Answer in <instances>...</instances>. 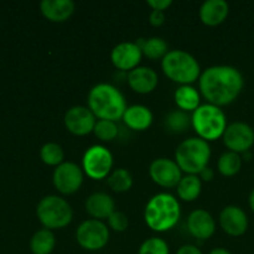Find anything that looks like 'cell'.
<instances>
[{
	"mask_svg": "<svg viewBox=\"0 0 254 254\" xmlns=\"http://www.w3.org/2000/svg\"><path fill=\"white\" fill-rule=\"evenodd\" d=\"M64 126L69 133L83 136L93 131L96 126V116L83 106H73L64 113Z\"/></svg>",
	"mask_w": 254,
	"mask_h": 254,
	"instance_id": "4fadbf2b",
	"label": "cell"
},
{
	"mask_svg": "<svg viewBox=\"0 0 254 254\" xmlns=\"http://www.w3.org/2000/svg\"><path fill=\"white\" fill-rule=\"evenodd\" d=\"M250 207L252 208V211L254 212V189L250 195Z\"/></svg>",
	"mask_w": 254,
	"mask_h": 254,
	"instance_id": "74e56055",
	"label": "cell"
},
{
	"mask_svg": "<svg viewBox=\"0 0 254 254\" xmlns=\"http://www.w3.org/2000/svg\"><path fill=\"white\" fill-rule=\"evenodd\" d=\"M40 158L47 165L59 166L64 163V149L57 143H46L40 150Z\"/></svg>",
	"mask_w": 254,
	"mask_h": 254,
	"instance_id": "f1b7e54d",
	"label": "cell"
},
{
	"mask_svg": "<svg viewBox=\"0 0 254 254\" xmlns=\"http://www.w3.org/2000/svg\"><path fill=\"white\" fill-rule=\"evenodd\" d=\"M118 130L119 129L116 122L101 121L99 119L94 126L93 133L102 141H112L118 135Z\"/></svg>",
	"mask_w": 254,
	"mask_h": 254,
	"instance_id": "f546056e",
	"label": "cell"
},
{
	"mask_svg": "<svg viewBox=\"0 0 254 254\" xmlns=\"http://www.w3.org/2000/svg\"><path fill=\"white\" fill-rule=\"evenodd\" d=\"M181 207L178 198L168 192L156 193L149 200L144 211V218L149 228L155 232H166L178 225Z\"/></svg>",
	"mask_w": 254,
	"mask_h": 254,
	"instance_id": "3957f363",
	"label": "cell"
},
{
	"mask_svg": "<svg viewBox=\"0 0 254 254\" xmlns=\"http://www.w3.org/2000/svg\"><path fill=\"white\" fill-rule=\"evenodd\" d=\"M198 86L208 103L222 107L237 99L245 87V78L236 67L220 64L206 68L198 78Z\"/></svg>",
	"mask_w": 254,
	"mask_h": 254,
	"instance_id": "6da1fadb",
	"label": "cell"
},
{
	"mask_svg": "<svg viewBox=\"0 0 254 254\" xmlns=\"http://www.w3.org/2000/svg\"><path fill=\"white\" fill-rule=\"evenodd\" d=\"M83 171L92 180H102L109 176L113 166V155L103 145H92L82 159Z\"/></svg>",
	"mask_w": 254,
	"mask_h": 254,
	"instance_id": "ba28073f",
	"label": "cell"
},
{
	"mask_svg": "<svg viewBox=\"0 0 254 254\" xmlns=\"http://www.w3.org/2000/svg\"><path fill=\"white\" fill-rule=\"evenodd\" d=\"M86 211L93 220H108L109 216L116 211V202L108 193L94 192L87 198Z\"/></svg>",
	"mask_w": 254,
	"mask_h": 254,
	"instance_id": "ac0fdd59",
	"label": "cell"
},
{
	"mask_svg": "<svg viewBox=\"0 0 254 254\" xmlns=\"http://www.w3.org/2000/svg\"><path fill=\"white\" fill-rule=\"evenodd\" d=\"M143 51L136 42H121L111 52L112 64L119 71H131L140 64Z\"/></svg>",
	"mask_w": 254,
	"mask_h": 254,
	"instance_id": "5bb4252c",
	"label": "cell"
},
{
	"mask_svg": "<svg viewBox=\"0 0 254 254\" xmlns=\"http://www.w3.org/2000/svg\"><path fill=\"white\" fill-rule=\"evenodd\" d=\"M56 246V238L47 228L37 231L30 241V250L34 254H51Z\"/></svg>",
	"mask_w": 254,
	"mask_h": 254,
	"instance_id": "cb8c5ba5",
	"label": "cell"
},
{
	"mask_svg": "<svg viewBox=\"0 0 254 254\" xmlns=\"http://www.w3.org/2000/svg\"><path fill=\"white\" fill-rule=\"evenodd\" d=\"M176 104L184 112H195L200 107V93L190 84L180 86L174 94Z\"/></svg>",
	"mask_w": 254,
	"mask_h": 254,
	"instance_id": "7402d4cb",
	"label": "cell"
},
{
	"mask_svg": "<svg viewBox=\"0 0 254 254\" xmlns=\"http://www.w3.org/2000/svg\"><path fill=\"white\" fill-rule=\"evenodd\" d=\"M109 230L102 221L87 220L78 226L76 240L82 248L87 251H98L109 242Z\"/></svg>",
	"mask_w": 254,
	"mask_h": 254,
	"instance_id": "9c48e42d",
	"label": "cell"
},
{
	"mask_svg": "<svg viewBox=\"0 0 254 254\" xmlns=\"http://www.w3.org/2000/svg\"><path fill=\"white\" fill-rule=\"evenodd\" d=\"M128 83L134 92L146 94L153 92L159 83V76L153 68L145 66H138L128 72Z\"/></svg>",
	"mask_w": 254,
	"mask_h": 254,
	"instance_id": "e0dca14e",
	"label": "cell"
},
{
	"mask_svg": "<svg viewBox=\"0 0 254 254\" xmlns=\"http://www.w3.org/2000/svg\"><path fill=\"white\" fill-rule=\"evenodd\" d=\"M52 181L56 190L62 195H72L77 192L83 184V170L77 164L64 161L56 166Z\"/></svg>",
	"mask_w": 254,
	"mask_h": 254,
	"instance_id": "30bf717a",
	"label": "cell"
},
{
	"mask_svg": "<svg viewBox=\"0 0 254 254\" xmlns=\"http://www.w3.org/2000/svg\"><path fill=\"white\" fill-rule=\"evenodd\" d=\"M220 225L227 235L240 237L248 228V217L238 206H226L220 213Z\"/></svg>",
	"mask_w": 254,
	"mask_h": 254,
	"instance_id": "9a60e30c",
	"label": "cell"
},
{
	"mask_svg": "<svg viewBox=\"0 0 254 254\" xmlns=\"http://www.w3.org/2000/svg\"><path fill=\"white\" fill-rule=\"evenodd\" d=\"M149 21L153 26H161L165 22V14L164 11H159V10H153L149 15Z\"/></svg>",
	"mask_w": 254,
	"mask_h": 254,
	"instance_id": "d6a6232c",
	"label": "cell"
},
{
	"mask_svg": "<svg viewBox=\"0 0 254 254\" xmlns=\"http://www.w3.org/2000/svg\"><path fill=\"white\" fill-rule=\"evenodd\" d=\"M153 118V113L148 107L143 104H133L126 109L122 119L131 130L143 131L151 126Z\"/></svg>",
	"mask_w": 254,
	"mask_h": 254,
	"instance_id": "ffe728a7",
	"label": "cell"
},
{
	"mask_svg": "<svg viewBox=\"0 0 254 254\" xmlns=\"http://www.w3.org/2000/svg\"><path fill=\"white\" fill-rule=\"evenodd\" d=\"M176 254H202L201 250L193 245H185L178 250Z\"/></svg>",
	"mask_w": 254,
	"mask_h": 254,
	"instance_id": "e575fe53",
	"label": "cell"
},
{
	"mask_svg": "<svg viewBox=\"0 0 254 254\" xmlns=\"http://www.w3.org/2000/svg\"><path fill=\"white\" fill-rule=\"evenodd\" d=\"M223 143L230 151L245 154L250 151L254 144V129L247 123L235 122L226 128L223 134Z\"/></svg>",
	"mask_w": 254,
	"mask_h": 254,
	"instance_id": "8fae6325",
	"label": "cell"
},
{
	"mask_svg": "<svg viewBox=\"0 0 254 254\" xmlns=\"http://www.w3.org/2000/svg\"><path fill=\"white\" fill-rule=\"evenodd\" d=\"M40 9L50 21L64 22L74 12V2L72 0H42Z\"/></svg>",
	"mask_w": 254,
	"mask_h": 254,
	"instance_id": "d6986e66",
	"label": "cell"
},
{
	"mask_svg": "<svg viewBox=\"0 0 254 254\" xmlns=\"http://www.w3.org/2000/svg\"><path fill=\"white\" fill-rule=\"evenodd\" d=\"M169 246L163 238L151 237L144 241L139 248L138 254H169Z\"/></svg>",
	"mask_w": 254,
	"mask_h": 254,
	"instance_id": "4dcf8cb0",
	"label": "cell"
},
{
	"mask_svg": "<svg viewBox=\"0 0 254 254\" xmlns=\"http://www.w3.org/2000/svg\"><path fill=\"white\" fill-rule=\"evenodd\" d=\"M210 254H232L230 251H227L226 248H215L210 252Z\"/></svg>",
	"mask_w": 254,
	"mask_h": 254,
	"instance_id": "8d00e7d4",
	"label": "cell"
},
{
	"mask_svg": "<svg viewBox=\"0 0 254 254\" xmlns=\"http://www.w3.org/2000/svg\"><path fill=\"white\" fill-rule=\"evenodd\" d=\"M161 68L171 81L184 84H191L201 76V68L197 60L184 50H171L161 60Z\"/></svg>",
	"mask_w": 254,
	"mask_h": 254,
	"instance_id": "277c9868",
	"label": "cell"
},
{
	"mask_svg": "<svg viewBox=\"0 0 254 254\" xmlns=\"http://www.w3.org/2000/svg\"><path fill=\"white\" fill-rule=\"evenodd\" d=\"M176 188H178L176 190H178L179 197L186 202H191L200 196L202 183L197 175H186L181 179Z\"/></svg>",
	"mask_w": 254,
	"mask_h": 254,
	"instance_id": "d4e9b609",
	"label": "cell"
},
{
	"mask_svg": "<svg viewBox=\"0 0 254 254\" xmlns=\"http://www.w3.org/2000/svg\"><path fill=\"white\" fill-rule=\"evenodd\" d=\"M88 108L101 121L117 122L123 118L127 107L123 93L111 83H98L88 93Z\"/></svg>",
	"mask_w": 254,
	"mask_h": 254,
	"instance_id": "7a4b0ae2",
	"label": "cell"
},
{
	"mask_svg": "<svg viewBox=\"0 0 254 254\" xmlns=\"http://www.w3.org/2000/svg\"><path fill=\"white\" fill-rule=\"evenodd\" d=\"M230 5L225 0H207L200 7V19L207 26H217L228 16Z\"/></svg>",
	"mask_w": 254,
	"mask_h": 254,
	"instance_id": "44dd1931",
	"label": "cell"
},
{
	"mask_svg": "<svg viewBox=\"0 0 254 254\" xmlns=\"http://www.w3.org/2000/svg\"><path fill=\"white\" fill-rule=\"evenodd\" d=\"M37 218L47 230H60L71 223L73 211L64 198L49 195L41 198L36 208Z\"/></svg>",
	"mask_w": 254,
	"mask_h": 254,
	"instance_id": "52a82bcc",
	"label": "cell"
},
{
	"mask_svg": "<svg viewBox=\"0 0 254 254\" xmlns=\"http://www.w3.org/2000/svg\"><path fill=\"white\" fill-rule=\"evenodd\" d=\"M198 175H200V176H198V178H200L201 180L211 181L213 178H215V171H213L212 169L208 168V166H207V168L203 169V170L201 171V173L198 174Z\"/></svg>",
	"mask_w": 254,
	"mask_h": 254,
	"instance_id": "d590c367",
	"label": "cell"
},
{
	"mask_svg": "<svg viewBox=\"0 0 254 254\" xmlns=\"http://www.w3.org/2000/svg\"><path fill=\"white\" fill-rule=\"evenodd\" d=\"M109 189L114 192H126L133 186V176L127 169L118 168L107 179Z\"/></svg>",
	"mask_w": 254,
	"mask_h": 254,
	"instance_id": "484cf974",
	"label": "cell"
},
{
	"mask_svg": "<svg viewBox=\"0 0 254 254\" xmlns=\"http://www.w3.org/2000/svg\"><path fill=\"white\" fill-rule=\"evenodd\" d=\"M149 174L154 183L166 189L178 186L183 179V171L176 161L168 158L155 159L149 166Z\"/></svg>",
	"mask_w": 254,
	"mask_h": 254,
	"instance_id": "7c38bea8",
	"label": "cell"
},
{
	"mask_svg": "<svg viewBox=\"0 0 254 254\" xmlns=\"http://www.w3.org/2000/svg\"><path fill=\"white\" fill-rule=\"evenodd\" d=\"M190 123V117L188 116L186 112L181 111V109L170 112L164 121L166 130L170 131V133H184L189 128Z\"/></svg>",
	"mask_w": 254,
	"mask_h": 254,
	"instance_id": "83f0119b",
	"label": "cell"
},
{
	"mask_svg": "<svg viewBox=\"0 0 254 254\" xmlns=\"http://www.w3.org/2000/svg\"><path fill=\"white\" fill-rule=\"evenodd\" d=\"M242 168V158L240 154L233 151H226L220 156L217 163V169L223 176H235L240 173Z\"/></svg>",
	"mask_w": 254,
	"mask_h": 254,
	"instance_id": "4316f807",
	"label": "cell"
},
{
	"mask_svg": "<svg viewBox=\"0 0 254 254\" xmlns=\"http://www.w3.org/2000/svg\"><path fill=\"white\" fill-rule=\"evenodd\" d=\"M210 158V144L201 138H189L181 141L175 151L176 164L188 175L200 174L207 168Z\"/></svg>",
	"mask_w": 254,
	"mask_h": 254,
	"instance_id": "5b68a950",
	"label": "cell"
},
{
	"mask_svg": "<svg viewBox=\"0 0 254 254\" xmlns=\"http://www.w3.org/2000/svg\"><path fill=\"white\" fill-rule=\"evenodd\" d=\"M136 45L141 49L144 56L150 60L164 59L169 52L168 42L158 36L149 37V39H139L136 41Z\"/></svg>",
	"mask_w": 254,
	"mask_h": 254,
	"instance_id": "603a6c76",
	"label": "cell"
},
{
	"mask_svg": "<svg viewBox=\"0 0 254 254\" xmlns=\"http://www.w3.org/2000/svg\"><path fill=\"white\" fill-rule=\"evenodd\" d=\"M146 2H148L149 6L153 7V10L164 11L173 4V0H148Z\"/></svg>",
	"mask_w": 254,
	"mask_h": 254,
	"instance_id": "836d02e7",
	"label": "cell"
},
{
	"mask_svg": "<svg viewBox=\"0 0 254 254\" xmlns=\"http://www.w3.org/2000/svg\"><path fill=\"white\" fill-rule=\"evenodd\" d=\"M188 230L196 240L206 241L215 233L216 222L210 212L198 208L189 215Z\"/></svg>",
	"mask_w": 254,
	"mask_h": 254,
	"instance_id": "2e32d148",
	"label": "cell"
},
{
	"mask_svg": "<svg viewBox=\"0 0 254 254\" xmlns=\"http://www.w3.org/2000/svg\"><path fill=\"white\" fill-rule=\"evenodd\" d=\"M191 124L198 138L213 141L221 138L227 128V117L220 107L215 104H201L192 113Z\"/></svg>",
	"mask_w": 254,
	"mask_h": 254,
	"instance_id": "8992f818",
	"label": "cell"
},
{
	"mask_svg": "<svg viewBox=\"0 0 254 254\" xmlns=\"http://www.w3.org/2000/svg\"><path fill=\"white\" fill-rule=\"evenodd\" d=\"M108 225L116 232H124L129 226L128 216L121 211H114L108 217Z\"/></svg>",
	"mask_w": 254,
	"mask_h": 254,
	"instance_id": "1f68e13d",
	"label": "cell"
}]
</instances>
